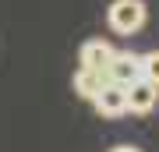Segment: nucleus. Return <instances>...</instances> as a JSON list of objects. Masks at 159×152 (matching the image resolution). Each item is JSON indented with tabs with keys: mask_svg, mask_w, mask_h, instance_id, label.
<instances>
[{
	"mask_svg": "<svg viewBox=\"0 0 159 152\" xmlns=\"http://www.w3.org/2000/svg\"><path fill=\"white\" fill-rule=\"evenodd\" d=\"M106 78L117 81V85H131V81H138V78H142V57L131 53V50L113 53V60H110V67H106Z\"/></svg>",
	"mask_w": 159,
	"mask_h": 152,
	"instance_id": "obj_3",
	"label": "nucleus"
},
{
	"mask_svg": "<svg viewBox=\"0 0 159 152\" xmlns=\"http://www.w3.org/2000/svg\"><path fill=\"white\" fill-rule=\"evenodd\" d=\"M106 21L117 35H134L145 25V4L142 0H113L106 11Z\"/></svg>",
	"mask_w": 159,
	"mask_h": 152,
	"instance_id": "obj_1",
	"label": "nucleus"
},
{
	"mask_svg": "<svg viewBox=\"0 0 159 152\" xmlns=\"http://www.w3.org/2000/svg\"><path fill=\"white\" fill-rule=\"evenodd\" d=\"M113 53H117V50H113L106 39H89L85 46H81L78 60H81V67H89V71H106L110 60H113Z\"/></svg>",
	"mask_w": 159,
	"mask_h": 152,
	"instance_id": "obj_5",
	"label": "nucleus"
},
{
	"mask_svg": "<svg viewBox=\"0 0 159 152\" xmlns=\"http://www.w3.org/2000/svg\"><path fill=\"white\" fill-rule=\"evenodd\" d=\"M110 152H138V149H131V145H117V149H110Z\"/></svg>",
	"mask_w": 159,
	"mask_h": 152,
	"instance_id": "obj_8",
	"label": "nucleus"
},
{
	"mask_svg": "<svg viewBox=\"0 0 159 152\" xmlns=\"http://www.w3.org/2000/svg\"><path fill=\"white\" fill-rule=\"evenodd\" d=\"M92 106H96L102 117H120V113H127V85L106 81V85H102V89L96 92Z\"/></svg>",
	"mask_w": 159,
	"mask_h": 152,
	"instance_id": "obj_2",
	"label": "nucleus"
},
{
	"mask_svg": "<svg viewBox=\"0 0 159 152\" xmlns=\"http://www.w3.org/2000/svg\"><path fill=\"white\" fill-rule=\"evenodd\" d=\"M159 103V85L148 81V78H138L127 85V110L131 113H148Z\"/></svg>",
	"mask_w": 159,
	"mask_h": 152,
	"instance_id": "obj_4",
	"label": "nucleus"
},
{
	"mask_svg": "<svg viewBox=\"0 0 159 152\" xmlns=\"http://www.w3.org/2000/svg\"><path fill=\"white\" fill-rule=\"evenodd\" d=\"M142 78H148V81L159 85V50H152V53L142 57Z\"/></svg>",
	"mask_w": 159,
	"mask_h": 152,
	"instance_id": "obj_7",
	"label": "nucleus"
},
{
	"mask_svg": "<svg viewBox=\"0 0 159 152\" xmlns=\"http://www.w3.org/2000/svg\"><path fill=\"white\" fill-rule=\"evenodd\" d=\"M106 71H89V67H78V74H74V92H78L81 99H96V92L106 85Z\"/></svg>",
	"mask_w": 159,
	"mask_h": 152,
	"instance_id": "obj_6",
	"label": "nucleus"
}]
</instances>
